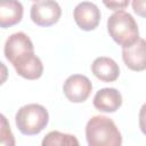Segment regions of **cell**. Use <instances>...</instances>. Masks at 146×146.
<instances>
[{"instance_id":"1","label":"cell","mask_w":146,"mask_h":146,"mask_svg":"<svg viewBox=\"0 0 146 146\" xmlns=\"http://www.w3.org/2000/svg\"><path fill=\"white\" fill-rule=\"evenodd\" d=\"M86 138L89 146H120L122 136L113 120L107 116H92L86 125Z\"/></svg>"},{"instance_id":"2","label":"cell","mask_w":146,"mask_h":146,"mask_svg":"<svg viewBox=\"0 0 146 146\" xmlns=\"http://www.w3.org/2000/svg\"><path fill=\"white\" fill-rule=\"evenodd\" d=\"M111 38L122 48L133 44L139 39V30L135 18L124 10H116L107 19Z\"/></svg>"},{"instance_id":"3","label":"cell","mask_w":146,"mask_h":146,"mask_svg":"<svg viewBox=\"0 0 146 146\" xmlns=\"http://www.w3.org/2000/svg\"><path fill=\"white\" fill-rule=\"evenodd\" d=\"M49 114L44 106L39 104H27L22 106L15 116L17 129L25 136L40 133L48 124Z\"/></svg>"},{"instance_id":"4","label":"cell","mask_w":146,"mask_h":146,"mask_svg":"<svg viewBox=\"0 0 146 146\" xmlns=\"http://www.w3.org/2000/svg\"><path fill=\"white\" fill-rule=\"evenodd\" d=\"M5 56L17 70L36 55H34V47L31 39L24 32H17L8 36L5 43Z\"/></svg>"},{"instance_id":"5","label":"cell","mask_w":146,"mask_h":146,"mask_svg":"<svg viewBox=\"0 0 146 146\" xmlns=\"http://www.w3.org/2000/svg\"><path fill=\"white\" fill-rule=\"evenodd\" d=\"M62 15V9L55 0H39L32 5L30 16L39 26H51L56 24Z\"/></svg>"},{"instance_id":"6","label":"cell","mask_w":146,"mask_h":146,"mask_svg":"<svg viewBox=\"0 0 146 146\" xmlns=\"http://www.w3.org/2000/svg\"><path fill=\"white\" fill-rule=\"evenodd\" d=\"M92 90L91 81L82 74L70 75L63 86L65 97L72 103H83L88 99Z\"/></svg>"},{"instance_id":"7","label":"cell","mask_w":146,"mask_h":146,"mask_svg":"<svg viewBox=\"0 0 146 146\" xmlns=\"http://www.w3.org/2000/svg\"><path fill=\"white\" fill-rule=\"evenodd\" d=\"M73 17L81 30L91 31L95 30L100 22V10L95 3L83 1L74 8Z\"/></svg>"},{"instance_id":"8","label":"cell","mask_w":146,"mask_h":146,"mask_svg":"<svg viewBox=\"0 0 146 146\" xmlns=\"http://www.w3.org/2000/svg\"><path fill=\"white\" fill-rule=\"evenodd\" d=\"M146 42L144 39H138L133 44L122 48V59L128 68L140 72L146 68Z\"/></svg>"},{"instance_id":"9","label":"cell","mask_w":146,"mask_h":146,"mask_svg":"<svg viewBox=\"0 0 146 146\" xmlns=\"http://www.w3.org/2000/svg\"><path fill=\"white\" fill-rule=\"evenodd\" d=\"M122 105V96L115 88H103L94 97V106L105 113L116 112Z\"/></svg>"},{"instance_id":"10","label":"cell","mask_w":146,"mask_h":146,"mask_svg":"<svg viewBox=\"0 0 146 146\" xmlns=\"http://www.w3.org/2000/svg\"><path fill=\"white\" fill-rule=\"evenodd\" d=\"M23 5L18 0H0V27L8 29L23 18Z\"/></svg>"},{"instance_id":"11","label":"cell","mask_w":146,"mask_h":146,"mask_svg":"<svg viewBox=\"0 0 146 146\" xmlns=\"http://www.w3.org/2000/svg\"><path fill=\"white\" fill-rule=\"evenodd\" d=\"M94 75L103 82H113L120 75V67L115 60L110 57H97L91 64Z\"/></svg>"},{"instance_id":"12","label":"cell","mask_w":146,"mask_h":146,"mask_svg":"<svg viewBox=\"0 0 146 146\" xmlns=\"http://www.w3.org/2000/svg\"><path fill=\"white\" fill-rule=\"evenodd\" d=\"M42 146H63V145H79L78 139L73 135L63 133L59 131H50L42 140Z\"/></svg>"},{"instance_id":"13","label":"cell","mask_w":146,"mask_h":146,"mask_svg":"<svg viewBox=\"0 0 146 146\" xmlns=\"http://www.w3.org/2000/svg\"><path fill=\"white\" fill-rule=\"evenodd\" d=\"M15 138L8 119L0 113V146H14Z\"/></svg>"},{"instance_id":"14","label":"cell","mask_w":146,"mask_h":146,"mask_svg":"<svg viewBox=\"0 0 146 146\" xmlns=\"http://www.w3.org/2000/svg\"><path fill=\"white\" fill-rule=\"evenodd\" d=\"M105 7H107L111 10H123L128 7L130 0H102Z\"/></svg>"},{"instance_id":"15","label":"cell","mask_w":146,"mask_h":146,"mask_svg":"<svg viewBox=\"0 0 146 146\" xmlns=\"http://www.w3.org/2000/svg\"><path fill=\"white\" fill-rule=\"evenodd\" d=\"M133 11L140 17H145V0H132Z\"/></svg>"},{"instance_id":"16","label":"cell","mask_w":146,"mask_h":146,"mask_svg":"<svg viewBox=\"0 0 146 146\" xmlns=\"http://www.w3.org/2000/svg\"><path fill=\"white\" fill-rule=\"evenodd\" d=\"M7 79H8V68L2 62H0V86L3 84L7 81Z\"/></svg>"},{"instance_id":"17","label":"cell","mask_w":146,"mask_h":146,"mask_svg":"<svg viewBox=\"0 0 146 146\" xmlns=\"http://www.w3.org/2000/svg\"><path fill=\"white\" fill-rule=\"evenodd\" d=\"M31 1H39V0H31Z\"/></svg>"}]
</instances>
